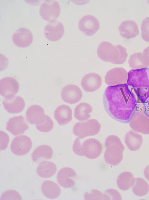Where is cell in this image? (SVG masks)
Returning a JSON list of instances; mask_svg holds the SVG:
<instances>
[{
    "instance_id": "cell-1",
    "label": "cell",
    "mask_w": 149,
    "mask_h": 200,
    "mask_svg": "<svg viewBox=\"0 0 149 200\" xmlns=\"http://www.w3.org/2000/svg\"><path fill=\"white\" fill-rule=\"evenodd\" d=\"M103 104L109 116L125 124L129 123L138 105L136 96L127 83L107 87L104 94Z\"/></svg>"
},
{
    "instance_id": "cell-2",
    "label": "cell",
    "mask_w": 149,
    "mask_h": 200,
    "mask_svg": "<svg viewBox=\"0 0 149 200\" xmlns=\"http://www.w3.org/2000/svg\"><path fill=\"white\" fill-rule=\"evenodd\" d=\"M127 83L142 104L147 102L149 99V68L131 69L128 72Z\"/></svg>"
},
{
    "instance_id": "cell-3",
    "label": "cell",
    "mask_w": 149,
    "mask_h": 200,
    "mask_svg": "<svg viewBox=\"0 0 149 200\" xmlns=\"http://www.w3.org/2000/svg\"><path fill=\"white\" fill-rule=\"evenodd\" d=\"M97 52L98 57L103 61L116 64H123L128 55L125 47L120 45L113 46L107 41L100 44Z\"/></svg>"
},
{
    "instance_id": "cell-4",
    "label": "cell",
    "mask_w": 149,
    "mask_h": 200,
    "mask_svg": "<svg viewBox=\"0 0 149 200\" xmlns=\"http://www.w3.org/2000/svg\"><path fill=\"white\" fill-rule=\"evenodd\" d=\"M105 145L106 149L104 157L105 162L111 166H116L122 161L125 147L119 138L111 135L106 138Z\"/></svg>"
},
{
    "instance_id": "cell-5",
    "label": "cell",
    "mask_w": 149,
    "mask_h": 200,
    "mask_svg": "<svg viewBox=\"0 0 149 200\" xmlns=\"http://www.w3.org/2000/svg\"><path fill=\"white\" fill-rule=\"evenodd\" d=\"M132 130L138 133L149 134V114L144 107H137L134 114L129 122Z\"/></svg>"
},
{
    "instance_id": "cell-6",
    "label": "cell",
    "mask_w": 149,
    "mask_h": 200,
    "mask_svg": "<svg viewBox=\"0 0 149 200\" xmlns=\"http://www.w3.org/2000/svg\"><path fill=\"white\" fill-rule=\"evenodd\" d=\"M101 126L96 119H91L85 121L78 122L74 125L73 134L80 139L97 134L100 131Z\"/></svg>"
},
{
    "instance_id": "cell-7",
    "label": "cell",
    "mask_w": 149,
    "mask_h": 200,
    "mask_svg": "<svg viewBox=\"0 0 149 200\" xmlns=\"http://www.w3.org/2000/svg\"><path fill=\"white\" fill-rule=\"evenodd\" d=\"M41 17L50 22L56 20L59 16L61 9L58 2L55 0H45L41 4L39 9Z\"/></svg>"
},
{
    "instance_id": "cell-8",
    "label": "cell",
    "mask_w": 149,
    "mask_h": 200,
    "mask_svg": "<svg viewBox=\"0 0 149 200\" xmlns=\"http://www.w3.org/2000/svg\"><path fill=\"white\" fill-rule=\"evenodd\" d=\"M32 146L31 139L28 136L22 135L15 137L11 143L10 148L15 154L22 156L27 154Z\"/></svg>"
},
{
    "instance_id": "cell-9",
    "label": "cell",
    "mask_w": 149,
    "mask_h": 200,
    "mask_svg": "<svg viewBox=\"0 0 149 200\" xmlns=\"http://www.w3.org/2000/svg\"><path fill=\"white\" fill-rule=\"evenodd\" d=\"M128 72L122 67L111 69L106 73L105 77L106 83L109 86H113L126 83Z\"/></svg>"
},
{
    "instance_id": "cell-10",
    "label": "cell",
    "mask_w": 149,
    "mask_h": 200,
    "mask_svg": "<svg viewBox=\"0 0 149 200\" xmlns=\"http://www.w3.org/2000/svg\"><path fill=\"white\" fill-rule=\"evenodd\" d=\"M78 25L80 30L88 36L95 34L99 30L100 27L98 19L91 15L83 17L79 21Z\"/></svg>"
},
{
    "instance_id": "cell-11",
    "label": "cell",
    "mask_w": 149,
    "mask_h": 200,
    "mask_svg": "<svg viewBox=\"0 0 149 200\" xmlns=\"http://www.w3.org/2000/svg\"><path fill=\"white\" fill-rule=\"evenodd\" d=\"M61 95L63 100L65 102L74 104L80 100L83 93L78 86L74 84H69L63 88Z\"/></svg>"
},
{
    "instance_id": "cell-12",
    "label": "cell",
    "mask_w": 149,
    "mask_h": 200,
    "mask_svg": "<svg viewBox=\"0 0 149 200\" xmlns=\"http://www.w3.org/2000/svg\"><path fill=\"white\" fill-rule=\"evenodd\" d=\"M3 104L8 112L14 114L21 112L25 107V102L20 96L9 94L5 97Z\"/></svg>"
},
{
    "instance_id": "cell-13",
    "label": "cell",
    "mask_w": 149,
    "mask_h": 200,
    "mask_svg": "<svg viewBox=\"0 0 149 200\" xmlns=\"http://www.w3.org/2000/svg\"><path fill=\"white\" fill-rule=\"evenodd\" d=\"M64 33L62 23L56 20L51 21L45 26L44 34L49 40L56 41L61 39Z\"/></svg>"
},
{
    "instance_id": "cell-14",
    "label": "cell",
    "mask_w": 149,
    "mask_h": 200,
    "mask_svg": "<svg viewBox=\"0 0 149 200\" xmlns=\"http://www.w3.org/2000/svg\"><path fill=\"white\" fill-rule=\"evenodd\" d=\"M82 145L84 156L90 159H93L98 157L102 150L101 143L95 138L86 140L83 142Z\"/></svg>"
},
{
    "instance_id": "cell-15",
    "label": "cell",
    "mask_w": 149,
    "mask_h": 200,
    "mask_svg": "<svg viewBox=\"0 0 149 200\" xmlns=\"http://www.w3.org/2000/svg\"><path fill=\"white\" fill-rule=\"evenodd\" d=\"M29 128L25 118L20 115L9 119L7 124L6 129L13 135L16 136L24 133Z\"/></svg>"
},
{
    "instance_id": "cell-16",
    "label": "cell",
    "mask_w": 149,
    "mask_h": 200,
    "mask_svg": "<svg viewBox=\"0 0 149 200\" xmlns=\"http://www.w3.org/2000/svg\"><path fill=\"white\" fill-rule=\"evenodd\" d=\"M77 175L75 171L72 168L66 167L61 169L57 173L56 178L58 184L64 188L72 187L75 184Z\"/></svg>"
},
{
    "instance_id": "cell-17",
    "label": "cell",
    "mask_w": 149,
    "mask_h": 200,
    "mask_svg": "<svg viewBox=\"0 0 149 200\" xmlns=\"http://www.w3.org/2000/svg\"><path fill=\"white\" fill-rule=\"evenodd\" d=\"M14 44L17 46L25 48L31 45L33 41V36L31 31L24 28H20L17 29L12 36Z\"/></svg>"
},
{
    "instance_id": "cell-18",
    "label": "cell",
    "mask_w": 149,
    "mask_h": 200,
    "mask_svg": "<svg viewBox=\"0 0 149 200\" xmlns=\"http://www.w3.org/2000/svg\"><path fill=\"white\" fill-rule=\"evenodd\" d=\"M102 84L100 76L95 73L85 75L82 78L81 85L83 89L88 92H93L99 89Z\"/></svg>"
},
{
    "instance_id": "cell-19",
    "label": "cell",
    "mask_w": 149,
    "mask_h": 200,
    "mask_svg": "<svg viewBox=\"0 0 149 200\" xmlns=\"http://www.w3.org/2000/svg\"><path fill=\"white\" fill-rule=\"evenodd\" d=\"M26 116L27 121L31 124H39L45 120V116L44 111L41 106L37 105H33L27 109Z\"/></svg>"
},
{
    "instance_id": "cell-20",
    "label": "cell",
    "mask_w": 149,
    "mask_h": 200,
    "mask_svg": "<svg viewBox=\"0 0 149 200\" xmlns=\"http://www.w3.org/2000/svg\"><path fill=\"white\" fill-rule=\"evenodd\" d=\"M19 88V83L15 78L7 77L1 79L0 81V94L5 97L9 94L15 95Z\"/></svg>"
},
{
    "instance_id": "cell-21",
    "label": "cell",
    "mask_w": 149,
    "mask_h": 200,
    "mask_svg": "<svg viewBox=\"0 0 149 200\" xmlns=\"http://www.w3.org/2000/svg\"><path fill=\"white\" fill-rule=\"evenodd\" d=\"M118 30L120 35L128 39L135 37L139 33L138 25L133 20L123 21L119 27Z\"/></svg>"
},
{
    "instance_id": "cell-22",
    "label": "cell",
    "mask_w": 149,
    "mask_h": 200,
    "mask_svg": "<svg viewBox=\"0 0 149 200\" xmlns=\"http://www.w3.org/2000/svg\"><path fill=\"white\" fill-rule=\"evenodd\" d=\"M53 154V150L51 147L46 145H42L37 147L31 154L32 161L39 164L41 162L51 158Z\"/></svg>"
},
{
    "instance_id": "cell-23",
    "label": "cell",
    "mask_w": 149,
    "mask_h": 200,
    "mask_svg": "<svg viewBox=\"0 0 149 200\" xmlns=\"http://www.w3.org/2000/svg\"><path fill=\"white\" fill-rule=\"evenodd\" d=\"M54 117L60 125H65L70 123L72 119V110L68 105H61L55 110Z\"/></svg>"
},
{
    "instance_id": "cell-24",
    "label": "cell",
    "mask_w": 149,
    "mask_h": 200,
    "mask_svg": "<svg viewBox=\"0 0 149 200\" xmlns=\"http://www.w3.org/2000/svg\"><path fill=\"white\" fill-rule=\"evenodd\" d=\"M142 136L132 130L127 132L125 137V141L128 148L131 151L139 150L143 143Z\"/></svg>"
},
{
    "instance_id": "cell-25",
    "label": "cell",
    "mask_w": 149,
    "mask_h": 200,
    "mask_svg": "<svg viewBox=\"0 0 149 200\" xmlns=\"http://www.w3.org/2000/svg\"><path fill=\"white\" fill-rule=\"evenodd\" d=\"M41 188L44 195L49 199L56 198L61 194L60 187L57 183L51 180L44 181L42 185Z\"/></svg>"
},
{
    "instance_id": "cell-26",
    "label": "cell",
    "mask_w": 149,
    "mask_h": 200,
    "mask_svg": "<svg viewBox=\"0 0 149 200\" xmlns=\"http://www.w3.org/2000/svg\"><path fill=\"white\" fill-rule=\"evenodd\" d=\"M57 167L53 162L47 161H43L39 163L36 170L38 175L40 177L49 178L56 173Z\"/></svg>"
},
{
    "instance_id": "cell-27",
    "label": "cell",
    "mask_w": 149,
    "mask_h": 200,
    "mask_svg": "<svg viewBox=\"0 0 149 200\" xmlns=\"http://www.w3.org/2000/svg\"><path fill=\"white\" fill-rule=\"evenodd\" d=\"M135 178L132 174L128 171L121 173L117 180V183L120 189L125 191L129 189L134 185Z\"/></svg>"
},
{
    "instance_id": "cell-28",
    "label": "cell",
    "mask_w": 149,
    "mask_h": 200,
    "mask_svg": "<svg viewBox=\"0 0 149 200\" xmlns=\"http://www.w3.org/2000/svg\"><path fill=\"white\" fill-rule=\"evenodd\" d=\"M93 111L92 106L86 102H81L77 105L74 110V116L78 120H87L91 117L90 113Z\"/></svg>"
},
{
    "instance_id": "cell-29",
    "label": "cell",
    "mask_w": 149,
    "mask_h": 200,
    "mask_svg": "<svg viewBox=\"0 0 149 200\" xmlns=\"http://www.w3.org/2000/svg\"><path fill=\"white\" fill-rule=\"evenodd\" d=\"M134 193L138 196H143L146 194L149 191V185L143 179L138 178L135 179L133 186L132 187Z\"/></svg>"
},
{
    "instance_id": "cell-30",
    "label": "cell",
    "mask_w": 149,
    "mask_h": 200,
    "mask_svg": "<svg viewBox=\"0 0 149 200\" xmlns=\"http://www.w3.org/2000/svg\"><path fill=\"white\" fill-rule=\"evenodd\" d=\"M130 67L133 69L148 67L149 66L144 62L141 52L136 53L132 55L128 61Z\"/></svg>"
},
{
    "instance_id": "cell-31",
    "label": "cell",
    "mask_w": 149,
    "mask_h": 200,
    "mask_svg": "<svg viewBox=\"0 0 149 200\" xmlns=\"http://www.w3.org/2000/svg\"><path fill=\"white\" fill-rule=\"evenodd\" d=\"M54 123L48 116L46 115L44 121L41 124L36 125L37 129L39 131L47 132L51 131L54 127Z\"/></svg>"
},
{
    "instance_id": "cell-32",
    "label": "cell",
    "mask_w": 149,
    "mask_h": 200,
    "mask_svg": "<svg viewBox=\"0 0 149 200\" xmlns=\"http://www.w3.org/2000/svg\"><path fill=\"white\" fill-rule=\"evenodd\" d=\"M20 194L17 191L10 189L4 192L1 195L0 200H22Z\"/></svg>"
},
{
    "instance_id": "cell-33",
    "label": "cell",
    "mask_w": 149,
    "mask_h": 200,
    "mask_svg": "<svg viewBox=\"0 0 149 200\" xmlns=\"http://www.w3.org/2000/svg\"><path fill=\"white\" fill-rule=\"evenodd\" d=\"M141 37L145 41L149 42V17L143 21L141 26Z\"/></svg>"
},
{
    "instance_id": "cell-34",
    "label": "cell",
    "mask_w": 149,
    "mask_h": 200,
    "mask_svg": "<svg viewBox=\"0 0 149 200\" xmlns=\"http://www.w3.org/2000/svg\"><path fill=\"white\" fill-rule=\"evenodd\" d=\"M80 138L78 137L74 141L72 149L74 152L76 154L80 156H84L82 145L81 144Z\"/></svg>"
},
{
    "instance_id": "cell-35",
    "label": "cell",
    "mask_w": 149,
    "mask_h": 200,
    "mask_svg": "<svg viewBox=\"0 0 149 200\" xmlns=\"http://www.w3.org/2000/svg\"><path fill=\"white\" fill-rule=\"evenodd\" d=\"M9 140L8 135L3 131H0L1 150L5 149L7 148Z\"/></svg>"
},
{
    "instance_id": "cell-36",
    "label": "cell",
    "mask_w": 149,
    "mask_h": 200,
    "mask_svg": "<svg viewBox=\"0 0 149 200\" xmlns=\"http://www.w3.org/2000/svg\"><path fill=\"white\" fill-rule=\"evenodd\" d=\"M104 193L111 194V196L112 197V199H122V197L118 191L115 189H108Z\"/></svg>"
},
{
    "instance_id": "cell-37",
    "label": "cell",
    "mask_w": 149,
    "mask_h": 200,
    "mask_svg": "<svg viewBox=\"0 0 149 200\" xmlns=\"http://www.w3.org/2000/svg\"><path fill=\"white\" fill-rule=\"evenodd\" d=\"M142 56L145 62L149 66V46L144 50L142 53Z\"/></svg>"
},
{
    "instance_id": "cell-38",
    "label": "cell",
    "mask_w": 149,
    "mask_h": 200,
    "mask_svg": "<svg viewBox=\"0 0 149 200\" xmlns=\"http://www.w3.org/2000/svg\"><path fill=\"white\" fill-rule=\"evenodd\" d=\"M144 174L146 178L149 181V165L145 168Z\"/></svg>"
},
{
    "instance_id": "cell-39",
    "label": "cell",
    "mask_w": 149,
    "mask_h": 200,
    "mask_svg": "<svg viewBox=\"0 0 149 200\" xmlns=\"http://www.w3.org/2000/svg\"><path fill=\"white\" fill-rule=\"evenodd\" d=\"M146 111L149 114V99L145 103L143 104Z\"/></svg>"
}]
</instances>
